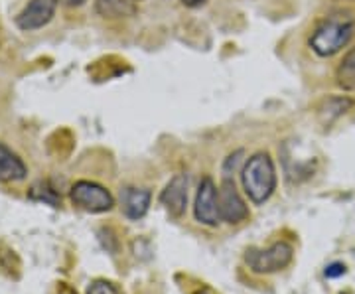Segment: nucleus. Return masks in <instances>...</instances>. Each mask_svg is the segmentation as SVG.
Masks as SVG:
<instances>
[{"instance_id":"obj_15","label":"nucleus","mask_w":355,"mask_h":294,"mask_svg":"<svg viewBox=\"0 0 355 294\" xmlns=\"http://www.w3.org/2000/svg\"><path fill=\"white\" fill-rule=\"evenodd\" d=\"M87 294H119L116 286L109 281H95L87 288Z\"/></svg>"},{"instance_id":"obj_10","label":"nucleus","mask_w":355,"mask_h":294,"mask_svg":"<svg viewBox=\"0 0 355 294\" xmlns=\"http://www.w3.org/2000/svg\"><path fill=\"white\" fill-rule=\"evenodd\" d=\"M28 168L22 162V158L0 142V182H18L24 180Z\"/></svg>"},{"instance_id":"obj_6","label":"nucleus","mask_w":355,"mask_h":294,"mask_svg":"<svg viewBox=\"0 0 355 294\" xmlns=\"http://www.w3.org/2000/svg\"><path fill=\"white\" fill-rule=\"evenodd\" d=\"M193 211H196V219L203 225L214 227L221 221L219 202H217V188L211 176H205L200 182V188H198V193H196Z\"/></svg>"},{"instance_id":"obj_7","label":"nucleus","mask_w":355,"mask_h":294,"mask_svg":"<svg viewBox=\"0 0 355 294\" xmlns=\"http://www.w3.org/2000/svg\"><path fill=\"white\" fill-rule=\"evenodd\" d=\"M60 0H30L24 10L16 16V26L24 32H34L51 22Z\"/></svg>"},{"instance_id":"obj_18","label":"nucleus","mask_w":355,"mask_h":294,"mask_svg":"<svg viewBox=\"0 0 355 294\" xmlns=\"http://www.w3.org/2000/svg\"><path fill=\"white\" fill-rule=\"evenodd\" d=\"M62 4L65 6H69V8H77V6H81V4H85L87 0H60Z\"/></svg>"},{"instance_id":"obj_5","label":"nucleus","mask_w":355,"mask_h":294,"mask_svg":"<svg viewBox=\"0 0 355 294\" xmlns=\"http://www.w3.org/2000/svg\"><path fill=\"white\" fill-rule=\"evenodd\" d=\"M217 202H219L221 221L235 225L249 218V207L245 205L241 193L237 192L235 182L231 178H223L221 182V188L217 190Z\"/></svg>"},{"instance_id":"obj_8","label":"nucleus","mask_w":355,"mask_h":294,"mask_svg":"<svg viewBox=\"0 0 355 294\" xmlns=\"http://www.w3.org/2000/svg\"><path fill=\"white\" fill-rule=\"evenodd\" d=\"M160 204L172 218H182L188 205V176L178 174L166 184L160 193Z\"/></svg>"},{"instance_id":"obj_11","label":"nucleus","mask_w":355,"mask_h":294,"mask_svg":"<svg viewBox=\"0 0 355 294\" xmlns=\"http://www.w3.org/2000/svg\"><path fill=\"white\" fill-rule=\"evenodd\" d=\"M349 107H354V101L349 97H328L320 103L318 113L324 119V123L330 125L331 121H336L338 116H342Z\"/></svg>"},{"instance_id":"obj_12","label":"nucleus","mask_w":355,"mask_h":294,"mask_svg":"<svg viewBox=\"0 0 355 294\" xmlns=\"http://www.w3.org/2000/svg\"><path fill=\"white\" fill-rule=\"evenodd\" d=\"M336 81L345 91H355V46L343 55L336 69Z\"/></svg>"},{"instance_id":"obj_14","label":"nucleus","mask_w":355,"mask_h":294,"mask_svg":"<svg viewBox=\"0 0 355 294\" xmlns=\"http://www.w3.org/2000/svg\"><path fill=\"white\" fill-rule=\"evenodd\" d=\"M243 154H245L243 150H235V153L229 154L227 158H225V162H223V178H231V174L241 164Z\"/></svg>"},{"instance_id":"obj_13","label":"nucleus","mask_w":355,"mask_h":294,"mask_svg":"<svg viewBox=\"0 0 355 294\" xmlns=\"http://www.w3.org/2000/svg\"><path fill=\"white\" fill-rule=\"evenodd\" d=\"M95 10L105 18H123L132 12L130 0H95Z\"/></svg>"},{"instance_id":"obj_1","label":"nucleus","mask_w":355,"mask_h":294,"mask_svg":"<svg viewBox=\"0 0 355 294\" xmlns=\"http://www.w3.org/2000/svg\"><path fill=\"white\" fill-rule=\"evenodd\" d=\"M355 34V14L352 10H338L324 16L310 34V48L320 58H331L342 51Z\"/></svg>"},{"instance_id":"obj_4","label":"nucleus","mask_w":355,"mask_h":294,"mask_svg":"<svg viewBox=\"0 0 355 294\" xmlns=\"http://www.w3.org/2000/svg\"><path fill=\"white\" fill-rule=\"evenodd\" d=\"M69 198L73 205L79 209L89 211V214H103L109 211L114 205V200L111 192L107 188H103L97 182H89V180H79L73 184Z\"/></svg>"},{"instance_id":"obj_17","label":"nucleus","mask_w":355,"mask_h":294,"mask_svg":"<svg viewBox=\"0 0 355 294\" xmlns=\"http://www.w3.org/2000/svg\"><path fill=\"white\" fill-rule=\"evenodd\" d=\"M324 275H326V279H338V277L345 275V265L343 263H331L326 267Z\"/></svg>"},{"instance_id":"obj_2","label":"nucleus","mask_w":355,"mask_h":294,"mask_svg":"<svg viewBox=\"0 0 355 294\" xmlns=\"http://www.w3.org/2000/svg\"><path fill=\"white\" fill-rule=\"evenodd\" d=\"M243 188L253 204H265L277 190V168L266 153H257L243 168Z\"/></svg>"},{"instance_id":"obj_21","label":"nucleus","mask_w":355,"mask_h":294,"mask_svg":"<svg viewBox=\"0 0 355 294\" xmlns=\"http://www.w3.org/2000/svg\"><path fill=\"white\" fill-rule=\"evenodd\" d=\"M343 2H355V0H343Z\"/></svg>"},{"instance_id":"obj_3","label":"nucleus","mask_w":355,"mask_h":294,"mask_svg":"<svg viewBox=\"0 0 355 294\" xmlns=\"http://www.w3.org/2000/svg\"><path fill=\"white\" fill-rule=\"evenodd\" d=\"M294 249L286 241H277L270 245L268 249H249L245 253V263L249 265V269L259 275H270V273H279L286 269L291 265Z\"/></svg>"},{"instance_id":"obj_19","label":"nucleus","mask_w":355,"mask_h":294,"mask_svg":"<svg viewBox=\"0 0 355 294\" xmlns=\"http://www.w3.org/2000/svg\"><path fill=\"white\" fill-rule=\"evenodd\" d=\"M205 0H182V4L186 6V8H198V6H202Z\"/></svg>"},{"instance_id":"obj_20","label":"nucleus","mask_w":355,"mask_h":294,"mask_svg":"<svg viewBox=\"0 0 355 294\" xmlns=\"http://www.w3.org/2000/svg\"><path fill=\"white\" fill-rule=\"evenodd\" d=\"M196 294H217V293L216 291H211L209 286H203V288H200V291H198Z\"/></svg>"},{"instance_id":"obj_9","label":"nucleus","mask_w":355,"mask_h":294,"mask_svg":"<svg viewBox=\"0 0 355 294\" xmlns=\"http://www.w3.org/2000/svg\"><path fill=\"white\" fill-rule=\"evenodd\" d=\"M153 193L146 188H132L127 186L121 190V209L128 219H140L146 216Z\"/></svg>"},{"instance_id":"obj_16","label":"nucleus","mask_w":355,"mask_h":294,"mask_svg":"<svg viewBox=\"0 0 355 294\" xmlns=\"http://www.w3.org/2000/svg\"><path fill=\"white\" fill-rule=\"evenodd\" d=\"M30 198H34V200H42V202H48L51 205H58V196L53 190L50 188H46V192H40L38 186H34L32 188V192H30Z\"/></svg>"}]
</instances>
